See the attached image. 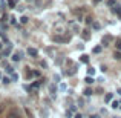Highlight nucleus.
I'll return each instance as SVG.
<instances>
[{
    "mask_svg": "<svg viewBox=\"0 0 121 118\" xmlns=\"http://www.w3.org/2000/svg\"><path fill=\"white\" fill-rule=\"evenodd\" d=\"M72 12H74L75 17H78L80 20H83V18H84V15H86V8H84V6H80V8H75Z\"/></svg>",
    "mask_w": 121,
    "mask_h": 118,
    "instance_id": "obj_1",
    "label": "nucleus"
},
{
    "mask_svg": "<svg viewBox=\"0 0 121 118\" xmlns=\"http://www.w3.org/2000/svg\"><path fill=\"white\" fill-rule=\"evenodd\" d=\"M6 118H22V115H20V112H18L17 109H12V110H9V112H8Z\"/></svg>",
    "mask_w": 121,
    "mask_h": 118,
    "instance_id": "obj_2",
    "label": "nucleus"
},
{
    "mask_svg": "<svg viewBox=\"0 0 121 118\" xmlns=\"http://www.w3.org/2000/svg\"><path fill=\"white\" fill-rule=\"evenodd\" d=\"M110 41H112V37H110L109 34H106V35H103V39H101V44H103V46H109Z\"/></svg>",
    "mask_w": 121,
    "mask_h": 118,
    "instance_id": "obj_3",
    "label": "nucleus"
},
{
    "mask_svg": "<svg viewBox=\"0 0 121 118\" xmlns=\"http://www.w3.org/2000/svg\"><path fill=\"white\" fill-rule=\"evenodd\" d=\"M28 54H29L31 57H34V58H35V57L39 55V51H37L35 48H28Z\"/></svg>",
    "mask_w": 121,
    "mask_h": 118,
    "instance_id": "obj_4",
    "label": "nucleus"
},
{
    "mask_svg": "<svg viewBox=\"0 0 121 118\" xmlns=\"http://www.w3.org/2000/svg\"><path fill=\"white\" fill-rule=\"evenodd\" d=\"M112 98H113V94H106L104 101H106V103H109V101H112Z\"/></svg>",
    "mask_w": 121,
    "mask_h": 118,
    "instance_id": "obj_5",
    "label": "nucleus"
},
{
    "mask_svg": "<svg viewBox=\"0 0 121 118\" xmlns=\"http://www.w3.org/2000/svg\"><path fill=\"white\" fill-rule=\"evenodd\" d=\"M83 32H84V34H83V39H84V40H89V39H91V34H89V31H83Z\"/></svg>",
    "mask_w": 121,
    "mask_h": 118,
    "instance_id": "obj_6",
    "label": "nucleus"
},
{
    "mask_svg": "<svg viewBox=\"0 0 121 118\" xmlns=\"http://www.w3.org/2000/svg\"><path fill=\"white\" fill-rule=\"evenodd\" d=\"M84 81L87 83V84H92V83H94V78H92V77H86V78H84Z\"/></svg>",
    "mask_w": 121,
    "mask_h": 118,
    "instance_id": "obj_7",
    "label": "nucleus"
},
{
    "mask_svg": "<svg viewBox=\"0 0 121 118\" xmlns=\"http://www.w3.org/2000/svg\"><path fill=\"white\" fill-rule=\"evenodd\" d=\"M6 72L8 74H14V68L12 66H6Z\"/></svg>",
    "mask_w": 121,
    "mask_h": 118,
    "instance_id": "obj_8",
    "label": "nucleus"
},
{
    "mask_svg": "<svg viewBox=\"0 0 121 118\" xmlns=\"http://www.w3.org/2000/svg\"><path fill=\"white\" fill-rule=\"evenodd\" d=\"M113 57H115L117 60H121V52H120V51H117V52L113 54Z\"/></svg>",
    "mask_w": 121,
    "mask_h": 118,
    "instance_id": "obj_9",
    "label": "nucleus"
},
{
    "mask_svg": "<svg viewBox=\"0 0 121 118\" xmlns=\"http://www.w3.org/2000/svg\"><path fill=\"white\" fill-rule=\"evenodd\" d=\"M118 107H120V103L118 101H113L112 103V109H118Z\"/></svg>",
    "mask_w": 121,
    "mask_h": 118,
    "instance_id": "obj_10",
    "label": "nucleus"
},
{
    "mask_svg": "<svg viewBox=\"0 0 121 118\" xmlns=\"http://www.w3.org/2000/svg\"><path fill=\"white\" fill-rule=\"evenodd\" d=\"M107 5H109V8H110V6H115L117 5V0H109V2H107Z\"/></svg>",
    "mask_w": 121,
    "mask_h": 118,
    "instance_id": "obj_11",
    "label": "nucleus"
},
{
    "mask_svg": "<svg viewBox=\"0 0 121 118\" xmlns=\"http://www.w3.org/2000/svg\"><path fill=\"white\" fill-rule=\"evenodd\" d=\"M81 61H83V63H87V61H89V57H87V55H81Z\"/></svg>",
    "mask_w": 121,
    "mask_h": 118,
    "instance_id": "obj_12",
    "label": "nucleus"
},
{
    "mask_svg": "<svg viewBox=\"0 0 121 118\" xmlns=\"http://www.w3.org/2000/svg\"><path fill=\"white\" fill-rule=\"evenodd\" d=\"M84 95H86V97H91V95H92V91H91V89H86V91H84Z\"/></svg>",
    "mask_w": 121,
    "mask_h": 118,
    "instance_id": "obj_13",
    "label": "nucleus"
},
{
    "mask_svg": "<svg viewBox=\"0 0 121 118\" xmlns=\"http://www.w3.org/2000/svg\"><path fill=\"white\" fill-rule=\"evenodd\" d=\"M8 5L11 6V8H14L15 6V0H8Z\"/></svg>",
    "mask_w": 121,
    "mask_h": 118,
    "instance_id": "obj_14",
    "label": "nucleus"
},
{
    "mask_svg": "<svg viewBox=\"0 0 121 118\" xmlns=\"http://www.w3.org/2000/svg\"><path fill=\"white\" fill-rule=\"evenodd\" d=\"M94 52H95V54L101 52V46H95V48H94Z\"/></svg>",
    "mask_w": 121,
    "mask_h": 118,
    "instance_id": "obj_15",
    "label": "nucleus"
},
{
    "mask_svg": "<svg viewBox=\"0 0 121 118\" xmlns=\"http://www.w3.org/2000/svg\"><path fill=\"white\" fill-rule=\"evenodd\" d=\"M92 26H94V29H100V28H101V25H100V23H97V22H95V23L92 25Z\"/></svg>",
    "mask_w": 121,
    "mask_h": 118,
    "instance_id": "obj_16",
    "label": "nucleus"
},
{
    "mask_svg": "<svg viewBox=\"0 0 121 118\" xmlns=\"http://www.w3.org/2000/svg\"><path fill=\"white\" fill-rule=\"evenodd\" d=\"M117 49H118V51H121V40H120V39L117 40Z\"/></svg>",
    "mask_w": 121,
    "mask_h": 118,
    "instance_id": "obj_17",
    "label": "nucleus"
},
{
    "mask_svg": "<svg viewBox=\"0 0 121 118\" xmlns=\"http://www.w3.org/2000/svg\"><path fill=\"white\" fill-rule=\"evenodd\" d=\"M84 18H86V20H84V22H86V25L92 23V17H84Z\"/></svg>",
    "mask_w": 121,
    "mask_h": 118,
    "instance_id": "obj_18",
    "label": "nucleus"
},
{
    "mask_svg": "<svg viewBox=\"0 0 121 118\" xmlns=\"http://www.w3.org/2000/svg\"><path fill=\"white\" fill-rule=\"evenodd\" d=\"M12 60H14V61H18V60H20V55H17V54L12 55Z\"/></svg>",
    "mask_w": 121,
    "mask_h": 118,
    "instance_id": "obj_19",
    "label": "nucleus"
},
{
    "mask_svg": "<svg viewBox=\"0 0 121 118\" xmlns=\"http://www.w3.org/2000/svg\"><path fill=\"white\" fill-rule=\"evenodd\" d=\"M20 22H22V23H26V22H28V17H25V15H23V17L20 18Z\"/></svg>",
    "mask_w": 121,
    "mask_h": 118,
    "instance_id": "obj_20",
    "label": "nucleus"
},
{
    "mask_svg": "<svg viewBox=\"0 0 121 118\" xmlns=\"http://www.w3.org/2000/svg\"><path fill=\"white\" fill-rule=\"evenodd\" d=\"M9 81H11V80H9L8 77H5V78H3V83H5V84H9Z\"/></svg>",
    "mask_w": 121,
    "mask_h": 118,
    "instance_id": "obj_21",
    "label": "nucleus"
},
{
    "mask_svg": "<svg viewBox=\"0 0 121 118\" xmlns=\"http://www.w3.org/2000/svg\"><path fill=\"white\" fill-rule=\"evenodd\" d=\"M3 110H5V104H3V103H0V114H2Z\"/></svg>",
    "mask_w": 121,
    "mask_h": 118,
    "instance_id": "obj_22",
    "label": "nucleus"
},
{
    "mask_svg": "<svg viewBox=\"0 0 121 118\" xmlns=\"http://www.w3.org/2000/svg\"><path fill=\"white\" fill-rule=\"evenodd\" d=\"M11 78H12V80H14V81H15V80L18 78V75H17V74H12V75H11Z\"/></svg>",
    "mask_w": 121,
    "mask_h": 118,
    "instance_id": "obj_23",
    "label": "nucleus"
},
{
    "mask_svg": "<svg viewBox=\"0 0 121 118\" xmlns=\"http://www.w3.org/2000/svg\"><path fill=\"white\" fill-rule=\"evenodd\" d=\"M3 54H5V55H9V54H11V51H9V49H5V51H3Z\"/></svg>",
    "mask_w": 121,
    "mask_h": 118,
    "instance_id": "obj_24",
    "label": "nucleus"
},
{
    "mask_svg": "<svg viewBox=\"0 0 121 118\" xmlns=\"http://www.w3.org/2000/svg\"><path fill=\"white\" fill-rule=\"evenodd\" d=\"M94 72H95L94 68H89V75H94Z\"/></svg>",
    "mask_w": 121,
    "mask_h": 118,
    "instance_id": "obj_25",
    "label": "nucleus"
},
{
    "mask_svg": "<svg viewBox=\"0 0 121 118\" xmlns=\"http://www.w3.org/2000/svg\"><path fill=\"white\" fill-rule=\"evenodd\" d=\"M75 118H83V117L80 115V114H75Z\"/></svg>",
    "mask_w": 121,
    "mask_h": 118,
    "instance_id": "obj_26",
    "label": "nucleus"
},
{
    "mask_svg": "<svg viewBox=\"0 0 121 118\" xmlns=\"http://www.w3.org/2000/svg\"><path fill=\"white\" fill-rule=\"evenodd\" d=\"M94 2H95V3H97V2H101V0H94Z\"/></svg>",
    "mask_w": 121,
    "mask_h": 118,
    "instance_id": "obj_27",
    "label": "nucleus"
},
{
    "mask_svg": "<svg viewBox=\"0 0 121 118\" xmlns=\"http://www.w3.org/2000/svg\"><path fill=\"white\" fill-rule=\"evenodd\" d=\"M118 94H121V89H118Z\"/></svg>",
    "mask_w": 121,
    "mask_h": 118,
    "instance_id": "obj_28",
    "label": "nucleus"
},
{
    "mask_svg": "<svg viewBox=\"0 0 121 118\" xmlns=\"http://www.w3.org/2000/svg\"><path fill=\"white\" fill-rule=\"evenodd\" d=\"M118 15H120V17H121V11H120V12H118Z\"/></svg>",
    "mask_w": 121,
    "mask_h": 118,
    "instance_id": "obj_29",
    "label": "nucleus"
},
{
    "mask_svg": "<svg viewBox=\"0 0 121 118\" xmlns=\"http://www.w3.org/2000/svg\"><path fill=\"white\" fill-rule=\"evenodd\" d=\"M0 49H2V43H0Z\"/></svg>",
    "mask_w": 121,
    "mask_h": 118,
    "instance_id": "obj_30",
    "label": "nucleus"
},
{
    "mask_svg": "<svg viewBox=\"0 0 121 118\" xmlns=\"http://www.w3.org/2000/svg\"><path fill=\"white\" fill-rule=\"evenodd\" d=\"M0 78H2V75H0Z\"/></svg>",
    "mask_w": 121,
    "mask_h": 118,
    "instance_id": "obj_31",
    "label": "nucleus"
}]
</instances>
